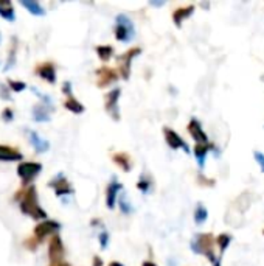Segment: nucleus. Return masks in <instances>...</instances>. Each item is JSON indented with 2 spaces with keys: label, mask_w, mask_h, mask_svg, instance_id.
<instances>
[{
  "label": "nucleus",
  "mask_w": 264,
  "mask_h": 266,
  "mask_svg": "<svg viewBox=\"0 0 264 266\" xmlns=\"http://www.w3.org/2000/svg\"><path fill=\"white\" fill-rule=\"evenodd\" d=\"M8 84H10L14 90H22V89H25V82H19V81L10 80V81H8Z\"/></svg>",
  "instance_id": "cd10ccee"
},
{
  "label": "nucleus",
  "mask_w": 264,
  "mask_h": 266,
  "mask_svg": "<svg viewBox=\"0 0 264 266\" xmlns=\"http://www.w3.org/2000/svg\"><path fill=\"white\" fill-rule=\"evenodd\" d=\"M121 184L118 182L117 179H114L111 184L107 186V190H106V206L109 209H114L115 206V201H117V193L121 190Z\"/></svg>",
  "instance_id": "4468645a"
},
{
  "label": "nucleus",
  "mask_w": 264,
  "mask_h": 266,
  "mask_svg": "<svg viewBox=\"0 0 264 266\" xmlns=\"http://www.w3.org/2000/svg\"><path fill=\"white\" fill-rule=\"evenodd\" d=\"M193 13H194V5L180 6V8H177V10L172 11V21H174V24H176L177 27H180L182 22H184V19L190 17Z\"/></svg>",
  "instance_id": "2eb2a0df"
},
{
  "label": "nucleus",
  "mask_w": 264,
  "mask_h": 266,
  "mask_svg": "<svg viewBox=\"0 0 264 266\" xmlns=\"http://www.w3.org/2000/svg\"><path fill=\"white\" fill-rule=\"evenodd\" d=\"M142 266H157L154 262H143V265Z\"/></svg>",
  "instance_id": "72a5a7b5"
},
{
  "label": "nucleus",
  "mask_w": 264,
  "mask_h": 266,
  "mask_svg": "<svg viewBox=\"0 0 264 266\" xmlns=\"http://www.w3.org/2000/svg\"><path fill=\"white\" fill-rule=\"evenodd\" d=\"M112 160L120 167L123 171H131L132 170V159H131V156L127 154V153H115L112 156Z\"/></svg>",
  "instance_id": "dca6fc26"
},
{
  "label": "nucleus",
  "mask_w": 264,
  "mask_h": 266,
  "mask_svg": "<svg viewBox=\"0 0 264 266\" xmlns=\"http://www.w3.org/2000/svg\"><path fill=\"white\" fill-rule=\"evenodd\" d=\"M22 154L13 146L0 145V160H21Z\"/></svg>",
  "instance_id": "f3484780"
},
{
  "label": "nucleus",
  "mask_w": 264,
  "mask_h": 266,
  "mask_svg": "<svg viewBox=\"0 0 264 266\" xmlns=\"http://www.w3.org/2000/svg\"><path fill=\"white\" fill-rule=\"evenodd\" d=\"M134 24L127 16L120 14L117 17V25H115V38L120 42H127L134 39Z\"/></svg>",
  "instance_id": "20e7f679"
},
{
  "label": "nucleus",
  "mask_w": 264,
  "mask_h": 266,
  "mask_svg": "<svg viewBox=\"0 0 264 266\" xmlns=\"http://www.w3.org/2000/svg\"><path fill=\"white\" fill-rule=\"evenodd\" d=\"M17 201H19L22 212L30 215L34 219H42L47 215H45L44 209L39 206L38 203V191H36V187H26L25 190H22L19 195H17Z\"/></svg>",
  "instance_id": "f257e3e1"
},
{
  "label": "nucleus",
  "mask_w": 264,
  "mask_h": 266,
  "mask_svg": "<svg viewBox=\"0 0 264 266\" xmlns=\"http://www.w3.org/2000/svg\"><path fill=\"white\" fill-rule=\"evenodd\" d=\"M22 5L28 8V10L31 13H34V14H44V10H42V6L39 3H36V2H33V3L31 2H22Z\"/></svg>",
  "instance_id": "a878e982"
},
{
  "label": "nucleus",
  "mask_w": 264,
  "mask_h": 266,
  "mask_svg": "<svg viewBox=\"0 0 264 266\" xmlns=\"http://www.w3.org/2000/svg\"><path fill=\"white\" fill-rule=\"evenodd\" d=\"M187 130H188L190 135L196 140V143L208 145V137H207V134L204 133L201 123H199V122L196 120V118H191L190 123H188V126H187Z\"/></svg>",
  "instance_id": "9b49d317"
},
{
  "label": "nucleus",
  "mask_w": 264,
  "mask_h": 266,
  "mask_svg": "<svg viewBox=\"0 0 264 266\" xmlns=\"http://www.w3.org/2000/svg\"><path fill=\"white\" fill-rule=\"evenodd\" d=\"M50 187H53V190L56 191L58 196H62V195H70L72 191V186L69 184V181L62 176V174H59V176L54 178L51 182H50Z\"/></svg>",
  "instance_id": "f8f14e48"
},
{
  "label": "nucleus",
  "mask_w": 264,
  "mask_h": 266,
  "mask_svg": "<svg viewBox=\"0 0 264 266\" xmlns=\"http://www.w3.org/2000/svg\"><path fill=\"white\" fill-rule=\"evenodd\" d=\"M96 50V54H98V58L107 62L109 59L112 58V53H114V49L111 47V45H98V47L95 49Z\"/></svg>",
  "instance_id": "aec40b11"
},
{
  "label": "nucleus",
  "mask_w": 264,
  "mask_h": 266,
  "mask_svg": "<svg viewBox=\"0 0 264 266\" xmlns=\"http://www.w3.org/2000/svg\"><path fill=\"white\" fill-rule=\"evenodd\" d=\"M118 80V72L114 70L112 67H99L96 69V86L98 87H107L114 84V82Z\"/></svg>",
  "instance_id": "1a4fd4ad"
},
{
  "label": "nucleus",
  "mask_w": 264,
  "mask_h": 266,
  "mask_svg": "<svg viewBox=\"0 0 264 266\" xmlns=\"http://www.w3.org/2000/svg\"><path fill=\"white\" fill-rule=\"evenodd\" d=\"M213 266H221V260H217V262H216V263H215Z\"/></svg>",
  "instance_id": "c9c22d12"
},
{
  "label": "nucleus",
  "mask_w": 264,
  "mask_h": 266,
  "mask_svg": "<svg viewBox=\"0 0 264 266\" xmlns=\"http://www.w3.org/2000/svg\"><path fill=\"white\" fill-rule=\"evenodd\" d=\"M59 227H61V226H59L56 221H44V223L38 224V226L34 227V235H33V238H30V240L26 241V246H28L31 251H34L36 246H38L39 243H42L45 237H48V235L53 237L54 232L59 231Z\"/></svg>",
  "instance_id": "7ed1b4c3"
},
{
  "label": "nucleus",
  "mask_w": 264,
  "mask_h": 266,
  "mask_svg": "<svg viewBox=\"0 0 264 266\" xmlns=\"http://www.w3.org/2000/svg\"><path fill=\"white\" fill-rule=\"evenodd\" d=\"M41 170H42V165L38 162H24L17 167V173H19V176L22 178V181L25 182V184L38 176V174L41 173Z\"/></svg>",
  "instance_id": "6e6552de"
},
{
  "label": "nucleus",
  "mask_w": 264,
  "mask_h": 266,
  "mask_svg": "<svg viewBox=\"0 0 264 266\" xmlns=\"http://www.w3.org/2000/svg\"><path fill=\"white\" fill-rule=\"evenodd\" d=\"M48 266H70L66 260H64V262H59V263H50Z\"/></svg>",
  "instance_id": "473e14b6"
},
{
  "label": "nucleus",
  "mask_w": 264,
  "mask_h": 266,
  "mask_svg": "<svg viewBox=\"0 0 264 266\" xmlns=\"http://www.w3.org/2000/svg\"><path fill=\"white\" fill-rule=\"evenodd\" d=\"M64 106H66L70 112H75V114H81V112H84V106L81 105L78 100L75 97H67L66 100V103H64Z\"/></svg>",
  "instance_id": "6ab92c4d"
},
{
  "label": "nucleus",
  "mask_w": 264,
  "mask_h": 266,
  "mask_svg": "<svg viewBox=\"0 0 264 266\" xmlns=\"http://www.w3.org/2000/svg\"><path fill=\"white\" fill-rule=\"evenodd\" d=\"M31 142L34 143V146H36V150L38 151H45L48 148V143L47 142H44V140H41L39 137H38V134H31Z\"/></svg>",
  "instance_id": "b1692460"
},
{
  "label": "nucleus",
  "mask_w": 264,
  "mask_h": 266,
  "mask_svg": "<svg viewBox=\"0 0 264 266\" xmlns=\"http://www.w3.org/2000/svg\"><path fill=\"white\" fill-rule=\"evenodd\" d=\"M120 207H121V212H123V213H131V212H132V206H131L129 201H127L126 196H121V198H120Z\"/></svg>",
  "instance_id": "bb28decb"
},
{
  "label": "nucleus",
  "mask_w": 264,
  "mask_h": 266,
  "mask_svg": "<svg viewBox=\"0 0 264 266\" xmlns=\"http://www.w3.org/2000/svg\"><path fill=\"white\" fill-rule=\"evenodd\" d=\"M255 159H257L258 165L261 167V170L264 171V154L260 153V151H255Z\"/></svg>",
  "instance_id": "c85d7f7f"
},
{
  "label": "nucleus",
  "mask_w": 264,
  "mask_h": 266,
  "mask_svg": "<svg viewBox=\"0 0 264 266\" xmlns=\"http://www.w3.org/2000/svg\"><path fill=\"white\" fill-rule=\"evenodd\" d=\"M0 16L5 17L8 21L14 19V10L10 2H0Z\"/></svg>",
  "instance_id": "412c9836"
},
{
  "label": "nucleus",
  "mask_w": 264,
  "mask_h": 266,
  "mask_svg": "<svg viewBox=\"0 0 264 266\" xmlns=\"http://www.w3.org/2000/svg\"><path fill=\"white\" fill-rule=\"evenodd\" d=\"M142 53V49L140 47H134L131 50H126L123 54H120L118 56V73H120V77L123 80H129L131 77V61L139 56V54Z\"/></svg>",
  "instance_id": "39448f33"
},
{
  "label": "nucleus",
  "mask_w": 264,
  "mask_h": 266,
  "mask_svg": "<svg viewBox=\"0 0 264 266\" xmlns=\"http://www.w3.org/2000/svg\"><path fill=\"white\" fill-rule=\"evenodd\" d=\"M213 148V145H202V143H196L194 146V156H196V159H197V163H199V167L204 168V165H205V156L207 153L210 151Z\"/></svg>",
  "instance_id": "a211bd4d"
},
{
  "label": "nucleus",
  "mask_w": 264,
  "mask_h": 266,
  "mask_svg": "<svg viewBox=\"0 0 264 266\" xmlns=\"http://www.w3.org/2000/svg\"><path fill=\"white\" fill-rule=\"evenodd\" d=\"M64 244H62V240L61 237L54 234L50 240V244H48V259H50V263H59V262H64Z\"/></svg>",
  "instance_id": "0eeeda50"
},
{
  "label": "nucleus",
  "mask_w": 264,
  "mask_h": 266,
  "mask_svg": "<svg viewBox=\"0 0 264 266\" xmlns=\"http://www.w3.org/2000/svg\"><path fill=\"white\" fill-rule=\"evenodd\" d=\"M107 241H109V235L106 232H103L101 235H99V243H101V247H106Z\"/></svg>",
  "instance_id": "c756f323"
},
{
  "label": "nucleus",
  "mask_w": 264,
  "mask_h": 266,
  "mask_svg": "<svg viewBox=\"0 0 264 266\" xmlns=\"http://www.w3.org/2000/svg\"><path fill=\"white\" fill-rule=\"evenodd\" d=\"M137 188H139V190H142L143 193H148L149 188H151V179H149V178H146V176H142V178H140V181L137 182Z\"/></svg>",
  "instance_id": "393cba45"
},
{
  "label": "nucleus",
  "mask_w": 264,
  "mask_h": 266,
  "mask_svg": "<svg viewBox=\"0 0 264 266\" xmlns=\"http://www.w3.org/2000/svg\"><path fill=\"white\" fill-rule=\"evenodd\" d=\"M163 134H165V140L168 143V146L171 150H179V148H184L185 153L190 151L188 148V145L184 142V139L176 133V131H172L169 130V128H163Z\"/></svg>",
  "instance_id": "9d476101"
},
{
  "label": "nucleus",
  "mask_w": 264,
  "mask_h": 266,
  "mask_svg": "<svg viewBox=\"0 0 264 266\" xmlns=\"http://www.w3.org/2000/svg\"><path fill=\"white\" fill-rule=\"evenodd\" d=\"M208 216V212H207V209L204 204H197L196 206V210H194V221L196 224H202L205 219Z\"/></svg>",
  "instance_id": "4be33fe9"
},
{
  "label": "nucleus",
  "mask_w": 264,
  "mask_h": 266,
  "mask_svg": "<svg viewBox=\"0 0 264 266\" xmlns=\"http://www.w3.org/2000/svg\"><path fill=\"white\" fill-rule=\"evenodd\" d=\"M94 266H103V260L99 259L98 255H95V257H94Z\"/></svg>",
  "instance_id": "2f4dec72"
},
{
  "label": "nucleus",
  "mask_w": 264,
  "mask_h": 266,
  "mask_svg": "<svg viewBox=\"0 0 264 266\" xmlns=\"http://www.w3.org/2000/svg\"><path fill=\"white\" fill-rule=\"evenodd\" d=\"M36 73L45 81L48 82H54L56 81V70H54V66L51 62H44V64H39L38 67H36Z\"/></svg>",
  "instance_id": "ddd939ff"
},
{
  "label": "nucleus",
  "mask_w": 264,
  "mask_h": 266,
  "mask_svg": "<svg viewBox=\"0 0 264 266\" xmlns=\"http://www.w3.org/2000/svg\"><path fill=\"white\" fill-rule=\"evenodd\" d=\"M120 95H121V89H112L111 92H107L106 97H104V107L107 114L111 115L114 120H120V107H118V100H120Z\"/></svg>",
  "instance_id": "423d86ee"
},
{
  "label": "nucleus",
  "mask_w": 264,
  "mask_h": 266,
  "mask_svg": "<svg viewBox=\"0 0 264 266\" xmlns=\"http://www.w3.org/2000/svg\"><path fill=\"white\" fill-rule=\"evenodd\" d=\"M202 181V184H205V186H213L215 184V181H212V179H205V178H199V182Z\"/></svg>",
  "instance_id": "7c9ffc66"
},
{
  "label": "nucleus",
  "mask_w": 264,
  "mask_h": 266,
  "mask_svg": "<svg viewBox=\"0 0 264 266\" xmlns=\"http://www.w3.org/2000/svg\"><path fill=\"white\" fill-rule=\"evenodd\" d=\"M230 241H232V237H230L229 234H221L219 237L216 238V243H217V246H219V251H221V252H224L227 247H229Z\"/></svg>",
  "instance_id": "5701e85b"
},
{
  "label": "nucleus",
  "mask_w": 264,
  "mask_h": 266,
  "mask_svg": "<svg viewBox=\"0 0 264 266\" xmlns=\"http://www.w3.org/2000/svg\"><path fill=\"white\" fill-rule=\"evenodd\" d=\"M191 247L196 254L205 255L212 263H216L217 259L215 255V238L213 234H199L191 241Z\"/></svg>",
  "instance_id": "f03ea898"
},
{
  "label": "nucleus",
  "mask_w": 264,
  "mask_h": 266,
  "mask_svg": "<svg viewBox=\"0 0 264 266\" xmlns=\"http://www.w3.org/2000/svg\"><path fill=\"white\" fill-rule=\"evenodd\" d=\"M109 266H123L120 262H111V263H109Z\"/></svg>",
  "instance_id": "f704fd0d"
}]
</instances>
